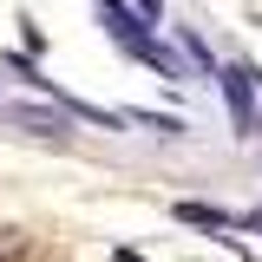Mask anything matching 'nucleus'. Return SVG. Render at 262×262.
I'll use <instances>...</instances> for the list:
<instances>
[{"label":"nucleus","instance_id":"1","mask_svg":"<svg viewBox=\"0 0 262 262\" xmlns=\"http://www.w3.org/2000/svg\"><path fill=\"white\" fill-rule=\"evenodd\" d=\"M249 85H256V72H243V66H229V72H223V92H229V112H236V131H256V112H249Z\"/></svg>","mask_w":262,"mask_h":262},{"label":"nucleus","instance_id":"2","mask_svg":"<svg viewBox=\"0 0 262 262\" xmlns=\"http://www.w3.org/2000/svg\"><path fill=\"white\" fill-rule=\"evenodd\" d=\"M177 216L196 223V229H216V223H223V210H210V203H177Z\"/></svg>","mask_w":262,"mask_h":262},{"label":"nucleus","instance_id":"3","mask_svg":"<svg viewBox=\"0 0 262 262\" xmlns=\"http://www.w3.org/2000/svg\"><path fill=\"white\" fill-rule=\"evenodd\" d=\"M27 256V236L20 229H0V262H20Z\"/></svg>","mask_w":262,"mask_h":262},{"label":"nucleus","instance_id":"4","mask_svg":"<svg viewBox=\"0 0 262 262\" xmlns=\"http://www.w3.org/2000/svg\"><path fill=\"white\" fill-rule=\"evenodd\" d=\"M138 7H144V20H158V13H164V0H138Z\"/></svg>","mask_w":262,"mask_h":262},{"label":"nucleus","instance_id":"5","mask_svg":"<svg viewBox=\"0 0 262 262\" xmlns=\"http://www.w3.org/2000/svg\"><path fill=\"white\" fill-rule=\"evenodd\" d=\"M249 229H256V236H262V210H256V216H249Z\"/></svg>","mask_w":262,"mask_h":262}]
</instances>
